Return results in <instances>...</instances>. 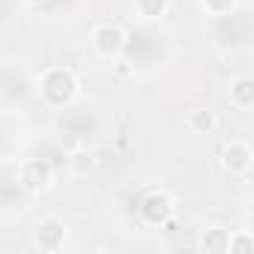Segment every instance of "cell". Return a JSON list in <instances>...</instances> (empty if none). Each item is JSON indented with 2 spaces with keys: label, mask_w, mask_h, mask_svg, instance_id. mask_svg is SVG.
Here are the masks:
<instances>
[{
  "label": "cell",
  "mask_w": 254,
  "mask_h": 254,
  "mask_svg": "<svg viewBox=\"0 0 254 254\" xmlns=\"http://www.w3.org/2000/svg\"><path fill=\"white\" fill-rule=\"evenodd\" d=\"M36 102V72L21 57L0 60V114H24Z\"/></svg>",
  "instance_id": "277c9868"
},
{
  "label": "cell",
  "mask_w": 254,
  "mask_h": 254,
  "mask_svg": "<svg viewBox=\"0 0 254 254\" xmlns=\"http://www.w3.org/2000/svg\"><path fill=\"white\" fill-rule=\"evenodd\" d=\"M186 126H189V132H194V135H212L218 129V114L209 105H197V108L189 111Z\"/></svg>",
  "instance_id": "5bb4252c"
},
{
  "label": "cell",
  "mask_w": 254,
  "mask_h": 254,
  "mask_svg": "<svg viewBox=\"0 0 254 254\" xmlns=\"http://www.w3.org/2000/svg\"><path fill=\"white\" fill-rule=\"evenodd\" d=\"M251 165H254V153L251 144L245 138H230L221 150V168L224 174L236 177V180H248L251 177Z\"/></svg>",
  "instance_id": "30bf717a"
},
{
  "label": "cell",
  "mask_w": 254,
  "mask_h": 254,
  "mask_svg": "<svg viewBox=\"0 0 254 254\" xmlns=\"http://www.w3.org/2000/svg\"><path fill=\"white\" fill-rule=\"evenodd\" d=\"M177 36L162 21H138L126 30L123 48L117 57V72L153 78L177 60Z\"/></svg>",
  "instance_id": "6da1fadb"
},
{
  "label": "cell",
  "mask_w": 254,
  "mask_h": 254,
  "mask_svg": "<svg viewBox=\"0 0 254 254\" xmlns=\"http://www.w3.org/2000/svg\"><path fill=\"white\" fill-rule=\"evenodd\" d=\"M227 102L239 114H248L254 108V78L248 72H239L227 81Z\"/></svg>",
  "instance_id": "7c38bea8"
},
{
  "label": "cell",
  "mask_w": 254,
  "mask_h": 254,
  "mask_svg": "<svg viewBox=\"0 0 254 254\" xmlns=\"http://www.w3.org/2000/svg\"><path fill=\"white\" fill-rule=\"evenodd\" d=\"M206 39L221 57H239V54L251 51L254 18H251V9H248L245 0L227 15L206 18Z\"/></svg>",
  "instance_id": "3957f363"
},
{
  "label": "cell",
  "mask_w": 254,
  "mask_h": 254,
  "mask_svg": "<svg viewBox=\"0 0 254 254\" xmlns=\"http://www.w3.org/2000/svg\"><path fill=\"white\" fill-rule=\"evenodd\" d=\"M51 132L60 144L81 147L111 135V111L96 99H75L66 108L51 111Z\"/></svg>",
  "instance_id": "7a4b0ae2"
},
{
  "label": "cell",
  "mask_w": 254,
  "mask_h": 254,
  "mask_svg": "<svg viewBox=\"0 0 254 254\" xmlns=\"http://www.w3.org/2000/svg\"><path fill=\"white\" fill-rule=\"evenodd\" d=\"M18 3L24 6V9H39V6H45L48 0H18Z\"/></svg>",
  "instance_id": "ffe728a7"
},
{
  "label": "cell",
  "mask_w": 254,
  "mask_h": 254,
  "mask_svg": "<svg viewBox=\"0 0 254 254\" xmlns=\"http://www.w3.org/2000/svg\"><path fill=\"white\" fill-rule=\"evenodd\" d=\"M227 251L230 254H251L254 251V233L248 230V224L242 230H230L227 236Z\"/></svg>",
  "instance_id": "ac0fdd59"
},
{
  "label": "cell",
  "mask_w": 254,
  "mask_h": 254,
  "mask_svg": "<svg viewBox=\"0 0 254 254\" xmlns=\"http://www.w3.org/2000/svg\"><path fill=\"white\" fill-rule=\"evenodd\" d=\"M66 239H69V224H66L63 218H57V215H42V218L33 224V230H30L33 248H36V251H45V254L60 251V248L66 245Z\"/></svg>",
  "instance_id": "ba28073f"
},
{
  "label": "cell",
  "mask_w": 254,
  "mask_h": 254,
  "mask_svg": "<svg viewBox=\"0 0 254 254\" xmlns=\"http://www.w3.org/2000/svg\"><path fill=\"white\" fill-rule=\"evenodd\" d=\"M57 171H60V168H57L48 156H42V153L27 156V159H21V162L15 165V177H18V183H21L30 194H45V191L54 186Z\"/></svg>",
  "instance_id": "8992f818"
},
{
  "label": "cell",
  "mask_w": 254,
  "mask_h": 254,
  "mask_svg": "<svg viewBox=\"0 0 254 254\" xmlns=\"http://www.w3.org/2000/svg\"><path fill=\"white\" fill-rule=\"evenodd\" d=\"M227 236H230L227 227H203L200 236H197V251H206V254H227Z\"/></svg>",
  "instance_id": "9a60e30c"
},
{
  "label": "cell",
  "mask_w": 254,
  "mask_h": 254,
  "mask_svg": "<svg viewBox=\"0 0 254 254\" xmlns=\"http://www.w3.org/2000/svg\"><path fill=\"white\" fill-rule=\"evenodd\" d=\"M21 15H24V6L18 0H0V39L9 36L12 30H18Z\"/></svg>",
  "instance_id": "2e32d148"
},
{
  "label": "cell",
  "mask_w": 254,
  "mask_h": 254,
  "mask_svg": "<svg viewBox=\"0 0 254 254\" xmlns=\"http://www.w3.org/2000/svg\"><path fill=\"white\" fill-rule=\"evenodd\" d=\"M3 135H6V123H3V114H0V141H3Z\"/></svg>",
  "instance_id": "44dd1931"
},
{
  "label": "cell",
  "mask_w": 254,
  "mask_h": 254,
  "mask_svg": "<svg viewBox=\"0 0 254 254\" xmlns=\"http://www.w3.org/2000/svg\"><path fill=\"white\" fill-rule=\"evenodd\" d=\"M174 212H177L174 197H171L168 191H162V189L144 191V194L135 200V215H138V221H141L144 227H156V230H159Z\"/></svg>",
  "instance_id": "52a82bcc"
},
{
  "label": "cell",
  "mask_w": 254,
  "mask_h": 254,
  "mask_svg": "<svg viewBox=\"0 0 254 254\" xmlns=\"http://www.w3.org/2000/svg\"><path fill=\"white\" fill-rule=\"evenodd\" d=\"M123 36H126V30L120 24L102 21V24H96L90 30V48L102 60H117L120 57V48H123Z\"/></svg>",
  "instance_id": "8fae6325"
},
{
  "label": "cell",
  "mask_w": 254,
  "mask_h": 254,
  "mask_svg": "<svg viewBox=\"0 0 254 254\" xmlns=\"http://www.w3.org/2000/svg\"><path fill=\"white\" fill-rule=\"evenodd\" d=\"M200 3V12L206 15V18H215V15H227V12H233L242 0H197Z\"/></svg>",
  "instance_id": "d6986e66"
},
{
  "label": "cell",
  "mask_w": 254,
  "mask_h": 254,
  "mask_svg": "<svg viewBox=\"0 0 254 254\" xmlns=\"http://www.w3.org/2000/svg\"><path fill=\"white\" fill-rule=\"evenodd\" d=\"M30 191L18 183L15 168H3L0 171V215H18L27 209L30 203Z\"/></svg>",
  "instance_id": "9c48e42d"
},
{
  "label": "cell",
  "mask_w": 254,
  "mask_h": 254,
  "mask_svg": "<svg viewBox=\"0 0 254 254\" xmlns=\"http://www.w3.org/2000/svg\"><path fill=\"white\" fill-rule=\"evenodd\" d=\"M66 168L75 174V177H87L96 171V150L93 144H81V147H72L66 153Z\"/></svg>",
  "instance_id": "4fadbf2b"
},
{
  "label": "cell",
  "mask_w": 254,
  "mask_h": 254,
  "mask_svg": "<svg viewBox=\"0 0 254 254\" xmlns=\"http://www.w3.org/2000/svg\"><path fill=\"white\" fill-rule=\"evenodd\" d=\"M138 21H162L171 9V0H132Z\"/></svg>",
  "instance_id": "e0dca14e"
},
{
  "label": "cell",
  "mask_w": 254,
  "mask_h": 254,
  "mask_svg": "<svg viewBox=\"0 0 254 254\" xmlns=\"http://www.w3.org/2000/svg\"><path fill=\"white\" fill-rule=\"evenodd\" d=\"M81 96V78L69 66H48L36 75V102L48 111L66 108Z\"/></svg>",
  "instance_id": "5b68a950"
}]
</instances>
